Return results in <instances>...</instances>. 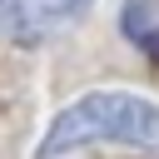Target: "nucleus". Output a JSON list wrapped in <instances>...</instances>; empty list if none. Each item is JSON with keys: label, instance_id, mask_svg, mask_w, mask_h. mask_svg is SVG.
<instances>
[{"label": "nucleus", "instance_id": "obj_2", "mask_svg": "<svg viewBox=\"0 0 159 159\" xmlns=\"http://www.w3.org/2000/svg\"><path fill=\"white\" fill-rule=\"evenodd\" d=\"M89 0H0V35L10 45H45L70 30Z\"/></svg>", "mask_w": 159, "mask_h": 159}, {"label": "nucleus", "instance_id": "obj_3", "mask_svg": "<svg viewBox=\"0 0 159 159\" xmlns=\"http://www.w3.org/2000/svg\"><path fill=\"white\" fill-rule=\"evenodd\" d=\"M119 30H124V40L134 50H144V55L159 60V0H124Z\"/></svg>", "mask_w": 159, "mask_h": 159}, {"label": "nucleus", "instance_id": "obj_1", "mask_svg": "<svg viewBox=\"0 0 159 159\" xmlns=\"http://www.w3.org/2000/svg\"><path fill=\"white\" fill-rule=\"evenodd\" d=\"M89 144H119V149L159 154V104L134 94V89H89L50 119V129L40 139V159L75 154Z\"/></svg>", "mask_w": 159, "mask_h": 159}]
</instances>
